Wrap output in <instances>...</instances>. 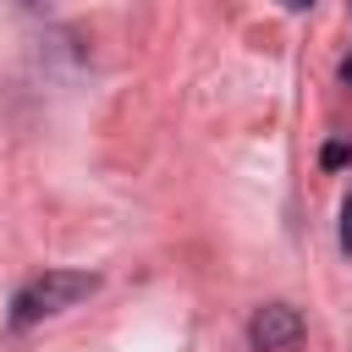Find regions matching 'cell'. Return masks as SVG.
<instances>
[{
  "label": "cell",
  "instance_id": "8992f818",
  "mask_svg": "<svg viewBox=\"0 0 352 352\" xmlns=\"http://www.w3.org/2000/svg\"><path fill=\"white\" fill-rule=\"evenodd\" d=\"M341 82H352V55H346V60H341Z\"/></svg>",
  "mask_w": 352,
  "mask_h": 352
},
{
  "label": "cell",
  "instance_id": "277c9868",
  "mask_svg": "<svg viewBox=\"0 0 352 352\" xmlns=\"http://www.w3.org/2000/svg\"><path fill=\"white\" fill-rule=\"evenodd\" d=\"M341 248L352 253V192H346V204H341Z\"/></svg>",
  "mask_w": 352,
  "mask_h": 352
},
{
  "label": "cell",
  "instance_id": "5b68a950",
  "mask_svg": "<svg viewBox=\"0 0 352 352\" xmlns=\"http://www.w3.org/2000/svg\"><path fill=\"white\" fill-rule=\"evenodd\" d=\"M280 6H286V11H308L314 0H280Z\"/></svg>",
  "mask_w": 352,
  "mask_h": 352
},
{
  "label": "cell",
  "instance_id": "7a4b0ae2",
  "mask_svg": "<svg viewBox=\"0 0 352 352\" xmlns=\"http://www.w3.org/2000/svg\"><path fill=\"white\" fill-rule=\"evenodd\" d=\"M297 341H302V314L292 302H264L248 319V346L253 352H297Z\"/></svg>",
  "mask_w": 352,
  "mask_h": 352
},
{
  "label": "cell",
  "instance_id": "3957f363",
  "mask_svg": "<svg viewBox=\"0 0 352 352\" xmlns=\"http://www.w3.org/2000/svg\"><path fill=\"white\" fill-rule=\"evenodd\" d=\"M319 160H324L330 170H336V165H352V143H324V154H319Z\"/></svg>",
  "mask_w": 352,
  "mask_h": 352
},
{
  "label": "cell",
  "instance_id": "6da1fadb",
  "mask_svg": "<svg viewBox=\"0 0 352 352\" xmlns=\"http://www.w3.org/2000/svg\"><path fill=\"white\" fill-rule=\"evenodd\" d=\"M94 292H99V275H94V270H44V275H33V280L11 297V324L28 330V324H38V319H50V314L94 297Z\"/></svg>",
  "mask_w": 352,
  "mask_h": 352
}]
</instances>
